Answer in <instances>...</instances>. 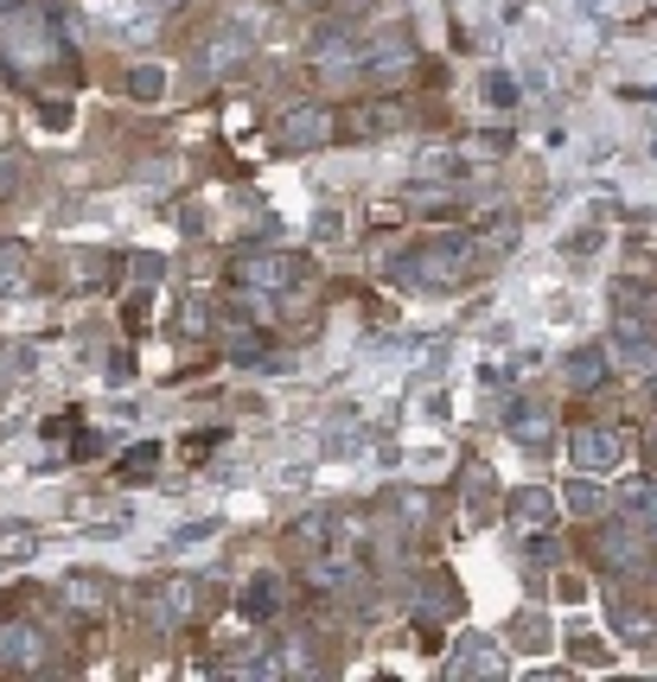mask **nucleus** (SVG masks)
Returning a JSON list of instances; mask_svg holds the SVG:
<instances>
[{"instance_id":"obj_1","label":"nucleus","mask_w":657,"mask_h":682,"mask_svg":"<svg viewBox=\"0 0 657 682\" xmlns=\"http://www.w3.org/2000/svg\"><path fill=\"white\" fill-rule=\"evenodd\" d=\"M141 606H148V619L160 625V631H173V625L185 619V606H192V587H185L180 574H166V581H153L148 594H141Z\"/></svg>"},{"instance_id":"obj_2","label":"nucleus","mask_w":657,"mask_h":682,"mask_svg":"<svg viewBox=\"0 0 657 682\" xmlns=\"http://www.w3.org/2000/svg\"><path fill=\"white\" fill-rule=\"evenodd\" d=\"M574 459H581V473H613L620 466V434L613 427H581L574 434Z\"/></svg>"},{"instance_id":"obj_3","label":"nucleus","mask_w":657,"mask_h":682,"mask_svg":"<svg viewBox=\"0 0 657 682\" xmlns=\"http://www.w3.org/2000/svg\"><path fill=\"white\" fill-rule=\"evenodd\" d=\"M510 523L524 535L549 530V523H556V498H549V491H517V498H510Z\"/></svg>"},{"instance_id":"obj_4","label":"nucleus","mask_w":657,"mask_h":682,"mask_svg":"<svg viewBox=\"0 0 657 682\" xmlns=\"http://www.w3.org/2000/svg\"><path fill=\"white\" fill-rule=\"evenodd\" d=\"M332 134V116H320V109H300V116H288V128H281V148L300 153V148H320Z\"/></svg>"},{"instance_id":"obj_5","label":"nucleus","mask_w":657,"mask_h":682,"mask_svg":"<svg viewBox=\"0 0 657 682\" xmlns=\"http://www.w3.org/2000/svg\"><path fill=\"white\" fill-rule=\"evenodd\" d=\"M237 274H243V281H256V288H294L300 262H294V256H256V262H243Z\"/></svg>"},{"instance_id":"obj_6","label":"nucleus","mask_w":657,"mask_h":682,"mask_svg":"<svg viewBox=\"0 0 657 682\" xmlns=\"http://www.w3.org/2000/svg\"><path fill=\"white\" fill-rule=\"evenodd\" d=\"M71 517H77V523H96L90 535H116V530H128V523H134V510H128V505H96V498H77V505H71Z\"/></svg>"},{"instance_id":"obj_7","label":"nucleus","mask_w":657,"mask_h":682,"mask_svg":"<svg viewBox=\"0 0 657 682\" xmlns=\"http://www.w3.org/2000/svg\"><path fill=\"white\" fill-rule=\"evenodd\" d=\"M64 599L84 606V613H103V606H109V587H103V574H64Z\"/></svg>"},{"instance_id":"obj_8","label":"nucleus","mask_w":657,"mask_h":682,"mask_svg":"<svg viewBox=\"0 0 657 682\" xmlns=\"http://www.w3.org/2000/svg\"><path fill=\"white\" fill-rule=\"evenodd\" d=\"M39 657V638H32L26 625H7L0 631V663H32Z\"/></svg>"},{"instance_id":"obj_9","label":"nucleus","mask_w":657,"mask_h":682,"mask_svg":"<svg viewBox=\"0 0 657 682\" xmlns=\"http://www.w3.org/2000/svg\"><path fill=\"white\" fill-rule=\"evenodd\" d=\"M32 555V530L26 523H0V567H20Z\"/></svg>"},{"instance_id":"obj_10","label":"nucleus","mask_w":657,"mask_h":682,"mask_svg":"<svg viewBox=\"0 0 657 682\" xmlns=\"http://www.w3.org/2000/svg\"><path fill=\"white\" fill-rule=\"evenodd\" d=\"M153 466H160V446L153 441H141L134 453H121V478H148Z\"/></svg>"},{"instance_id":"obj_11","label":"nucleus","mask_w":657,"mask_h":682,"mask_svg":"<svg viewBox=\"0 0 657 682\" xmlns=\"http://www.w3.org/2000/svg\"><path fill=\"white\" fill-rule=\"evenodd\" d=\"M568 370H574V383H600L606 357H600V351H581V357H568Z\"/></svg>"},{"instance_id":"obj_12","label":"nucleus","mask_w":657,"mask_h":682,"mask_svg":"<svg viewBox=\"0 0 657 682\" xmlns=\"http://www.w3.org/2000/svg\"><path fill=\"white\" fill-rule=\"evenodd\" d=\"M243 613H249V619H262V613H274V581H262V587H249V594H243Z\"/></svg>"},{"instance_id":"obj_13","label":"nucleus","mask_w":657,"mask_h":682,"mask_svg":"<svg viewBox=\"0 0 657 682\" xmlns=\"http://www.w3.org/2000/svg\"><path fill=\"white\" fill-rule=\"evenodd\" d=\"M20 268H26V249H20V242H0V288H7Z\"/></svg>"},{"instance_id":"obj_14","label":"nucleus","mask_w":657,"mask_h":682,"mask_svg":"<svg viewBox=\"0 0 657 682\" xmlns=\"http://www.w3.org/2000/svg\"><path fill=\"white\" fill-rule=\"evenodd\" d=\"M180 332H205V300H185L180 306Z\"/></svg>"},{"instance_id":"obj_15","label":"nucleus","mask_w":657,"mask_h":682,"mask_svg":"<svg viewBox=\"0 0 657 682\" xmlns=\"http://www.w3.org/2000/svg\"><path fill=\"white\" fill-rule=\"evenodd\" d=\"M568 505H574V510H594L600 505V485H588V478H581V485L568 491Z\"/></svg>"},{"instance_id":"obj_16","label":"nucleus","mask_w":657,"mask_h":682,"mask_svg":"<svg viewBox=\"0 0 657 682\" xmlns=\"http://www.w3.org/2000/svg\"><path fill=\"white\" fill-rule=\"evenodd\" d=\"M651 453H657V434H651Z\"/></svg>"}]
</instances>
